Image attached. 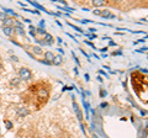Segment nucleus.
Here are the masks:
<instances>
[{
    "label": "nucleus",
    "instance_id": "nucleus-8",
    "mask_svg": "<svg viewBox=\"0 0 148 138\" xmlns=\"http://www.w3.org/2000/svg\"><path fill=\"white\" fill-rule=\"evenodd\" d=\"M92 4V6H96V8H100V6H103L106 4V1H104V0H92L91 1Z\"/></svg>",
    "mask_w": 148,
    "mask_h": 138
},
{
    "label": "nucleus",
    "instance_id": "nucleus-9",
    "mask_svg": "<svg viewBox=\"0 0 148 138\" xmlns=\"http://www.w3.org/2000/svg\"><path fill=\"white\" fill-rule=\"evenodd\" d=\"M43 42H45V41H47V42H46V43H47V44H51V43H52V41H53V37H52V36H51L49 33H45V37H43Z\"/></svg>",
    "mask_w": 148,
    "mask_h": 138
},
{
    "label": "nucleus",
    "instance_id": "nucleus-7",
    "mask_svg": "<svg viewBox=\"0 0 148 138\" xmlns=\"http://www.w3.org/2000/svg\"><path fill=\"white\" fill-rule=\"evenodd\" d=\"M16 112H17V115H18V116H21V117L27 116V115L30 113V111H29V110H27V109H25V107H20V109H18Z\"/></svg>",
    "mask_w": 148,
    "mask_h": 138
},
{
    "label": "nucleus",
    "instance_id": "nucleus-11",
    "mask_svg": "<svg viewBox=\"0 0 148 138\" xmlns=\"http://www.w3.org/2000/svg\"><path fill=\"white\" fill-rule=\"evenodd\" d=\"M18 84H20V79H18V78H14V79H11V81H10L11 86H17Z\"/></svg>",
    "mask_w": 148,
    "mask_h": 138
},
{
    "label": "nucleus",
    "instance_id": "nucleus-2",
    "mask_svg": "<svg viewBox=\"0 0 148 138\" xmlns=\"http://www.w3.org/2000/svg\"><path fill=\"white\" fill-rule=\"evenodd\" d=\"M53 58H54V54L51 52V51H47V52L45 53V62L47 64H52Z\"/></svg>",
    "mask_w": 148,
    "mask_h": 138
},
{
    "label": "nucleus",
    "instance_id": "nucleus-1",
    "mask_svg": "<svg viewBox=\"0 0 148 138\" xmlns=\"http://www.w3.org/2000/svg\"><path fill=\"white\" fill-rule=\"evenodd\" d=\"M32 78V73L29 68H20L18 69V79L20 80H30Z\"/></svg>",
    "mask_w": 148,
    "mask_h": 138
},
{
    "label": "nucleus",
    "instance_id": "nucleus-12",
    "mask_svg": "<svg viewBox=\"0 0 148 138\" xmlns=\"http://www.w3.org/2000/svg\"><path fill=\"white\" fill-rule=\"evenodd\" d=\"M8 19V15H6V14L5 12H4V11H0V21H5Z\"/></svg>",
    "mask_w": 148,
    "mask_h": 138
},
{
    "label": "nucleus",
    "instance_id": "nucleus-6",
    "mask_svg": "<svg viewBox=\"0 0 148 138\" xmlns=\"http://www.w3.org/2000/svg\"><path fill=\"white\" fill-rule=\"evenodd\" d=\"M62 63H63V57L61 56V54H57V56H54L52 64H54V66H61Z\"/></svg>",
    "mask_w": 148,
    "mask_h": 138
},
{
    "label": "nucleus",
    "instance_id": "nucleus-15",
    "mask_svg": "<svg viewBox=\"0 0 148 138\" xmlns=\"http://www.w3.org/2000/svg\"><path fill=\"white\" fill-rule=\"evenodd\" d=\"M11 58H12V59H14V61H15V62H17V61H18V58H17L16 56H12Z\"/></svg>",
    "mask_w": 148,
    "mask_h": 138
},
{
    "label": "nucleus",
    "instance_id": "nucleus-14",
    "mask_svg": "<svg viewBox=\"0 0 148 138\" xmlns=\"http://www.w3.org/2000/svg\"><path fill=\"white\" fill-rule=\"evenodd\" d=\"M100 95H101V96H105V95H106V91H104L103 89H101V93H100Z\"/></svg>",
    "mask_w": 148,
    "mask_h": 138
},
{
    "label": "nucleus",
    "instance_id": "nucleus-5",
    "mask_svg": "<svg viewBox=\"0 0 148 138\" xmlns=\"http://www.w3.org/2000/svg\"><path fill=\"white\" fill-rule=\"evenodd\" d=\"M73 106H74V110H75V113H77V116H78V118H79V121H83L82 111H80V109H79V106H78V104L75 102V101H73Z\"/></svg>",
    "mask_w": 148,
    "mask_h": 138
},
{
    "label": "nucleus",
    "instance_id": "nucleus-13",
    "mask_svg": "<svg viewBox=\"0 0 148 138\" xmlns=\"http://www.w3.org/2000/svg\"><path fill=\"white\" fill-rule=\"evenodd\" d=\"M34 52H36V53H41V52H42V51H41V48L40 47H34Z\"/></svg>",
    "mask_w": 148,
    "mask_h": 138
},
{
    "label": "nucleus",
    "instance_id": "nucleus-3",
    "mask_svg": "<svg viewBox=\"0 0 148 138\" xmlns=\"http://www.w3.org/2000/svg\"><path fill=\"white\" fill-rule=\"evenodd\" d=\"M100 16L104 17V19H115V15L110 10H101Z\"/></svg>",
    "mask_w": 148,
    "mask_h": 138
},
{
    "label": "nucleus",
    "instance_id": "nucleus-4",
    "mask_svg": "<svg viewBox=\"0 0 148 138\" xmlns=\"http://www.w3.org/2000/svg\"><path fill=\"white\" fill-rule=\"evenodd\" d=\"M3 32H4V35L5 36H8V37H11V36L15 33L14 27H3Z\"/></svg>",
    "mask_w": 148,
    "mask_h": 138
},
{
    "label": "nucleus",
    "instance_id": "nucleus-10",
    "mask_svg": "<svg viewBox=\"0 0 148 138\" xmlns=\"http://www.w3.org/2000/svg\"><path fill=\"white\" fill-rule=\"evenodd\" d=\"M14 31H15L16 33L21 35V36H25V30L22 29V27H20V26H15L14 27Z\"/></svg>",
    "mask_w": 148,
    "mask_h": 138
}]
</instances>
